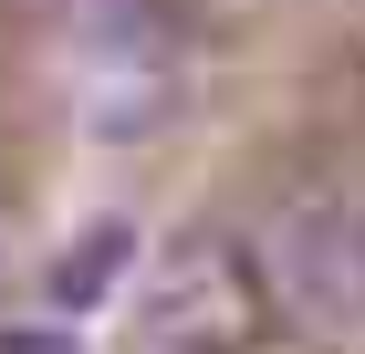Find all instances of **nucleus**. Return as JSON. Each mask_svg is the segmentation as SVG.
Wrapping results in <instances>:
<instances>
[{
  "instance_id": "f257e3e1",
  "label": "nucleus",
  "mask_w": 365,
  "mask_h": 354,
  "mask_svg": "<svg viewBox=\"0 0 365 354\" xmlns=\"http://www.w3.org/2000/svg\"><path fill=\"white\" fill-rule=\"evenodd\" d=\"M272 281H261L251 240H220V229H178L157 261H146L136 292V354H261L272 344Z\"/></svg>"
},
{
  "instance_id": "f03ea898",
  "label": "nucleus",
  "mask_w": 365,
  "mask_h": 354,
  "mask_svg": "<svg viewBox=\"0 0 365 354\" xmlns=\"http://www.w3.org/2000/svg\"><path fill=\"white\" fill-rule=\"evenodd\" d=\"M251 261L272 281V313L313 344H365V198L292 188L251 229Z\"/></svg>"
},
{
  "instance_id": "7ed1b4c3",
  "label": "nucleus",
  "mask_w": 365,
  "mask_h": 354,
  "mask_svg": "<svg viewBox=\"0 0 365 354\" xmlns=\"http://www.w3.org/2000/svg\"><path fill=\"white\" fill-rule=\"evenodd\" d=\"M73 42L94 53V73L115 63H157V31H168V0H63Z\"/></svg>"
},
{
  "instance_id": "20e7f679",
  "label": "nucleus",
  "mask_w": 365,
  "mask_h": 354,
  "mask_svg": "<svg viewBox=\"0 0 365 354\" xmlns=\"http://www.w3.org/2000/svg\"><path fill=\"white\" fill-rule=\"evenodd\" d=\"M125 261H136V229H125V219H84V229H73V250L53 261V302H63V313L105 302L115 281H125Z\"/></svg>"
},
{
  "instance_id": "39448f33",
  "label": "nucleus",
  "mask_w": 365,
  "mask_h": 354,
  "mask_svg": "<svg viewBox=\"0 0 365 354\" xmlns=\"http://www.w3.org/2000/svg\"><path fill=\"white\" fill-rule=\"evenodd\" d=\"M168 105H178L168 63H115V73H94L84 125H94V136H146V125H168Z\"/></svg>"
},
{
  "instance_id": "423d86ee",
  "label": "nucleus",
  "mask_w": 365,
  "mask_h": 354,
  "mask_svg": "<svg viewBox=\"0 0 365 354\" xmlns=\"http://www.w3.org/2000/svg\"><path fill=\"white\" fill-rule=\"evenodd\" d=\"M0 354H84V344H73L63 313H42V323H11V333H0Z\"/></svg>"
},
{
  "instance_id": "0eeeda50",
  "label": "nucleus",
  "mask_w": 365,
  "mask_h": 354,
  "mask_svg": "<svg viewBox=\"0 0 365 354\" xmlns=\"http://www.w3.org/2000/svg\"><path fill=\"white\" fill-rule=\"evenodd\" d=\"M0 281H11V229H0Z\"/></svg>"
},
{
  "instance_id": "6e6552de",
  "label": "nucleus",
  "mask_w": 365,
  "mask_h": 354,
  "mask_svg": "<svg viewBox=\"0 0 365 354\" xmlns=\"http://www.w3.org/2000/svg\"><path fill=\"white\" fill-rule=\"evenodd\" d=\"M355 83H365V31H355Z\"/></svg>"
}]
</instances>
